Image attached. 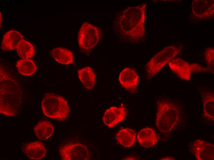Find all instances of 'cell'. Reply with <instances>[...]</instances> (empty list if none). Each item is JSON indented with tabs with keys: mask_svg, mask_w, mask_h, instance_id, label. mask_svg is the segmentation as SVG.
<instances>
[{
	"mask_svg": "<svg viewBox=\"0 0 214 160\" xmlns=\"http://www.w3.org/2000/svg\"><path fill=\"white\" fill-rule=\"evenodd\" d=\"M147 4L127 7L116 14L113 26L118 40L132 44L145 39V22Z\"/></svg>",
	"mask_w": 214,
	"mask_h": 160,
	"instance_id": "6da1fadb",
	"label": "cell"
},
{
	"mask_svg": "<svg viewBox=\"0 0 214 160\" xmlns=\"http://www.w3.org/2000/svg\"><path fill=\"white\" fill-rule=\"evenodd\" d=\"M185 117L182 107L175 100L164 98L157 102L155 124L162 133L170 134L180 128Z\"/></svg>",
	"mask_w": 214,
	"mask_h": 160,
	"instance_id": "7a4b0ae2",
	"label": "cell"
},
{
	"mask_svg": "<svg viewBox=\"0 0 214 160\" xmlns=\"http://www.w3.org/2000/svg\"><path fill=\"white\" fill-rule=\"evenodd\" d=\"M22 92L16 81L0 66V113L8 116H14L22 102Z\"/></svg>",
	"mask_w": 214,
	"mask_h": 160,
	"instance_id": "3957f363",
	"label": "cell"
},
{
	"mask_svg": "<svg viewBox=\"0 0 214 160\" xmlns=\"http://www.w3.org/2000/svg\"><path fill=\"white\" fill-rule=\"evenodd\" d=\"M41 106L44 114L54 119L63 121L68 117L69 107L62 96L53 93H46L44 96Z\"/></svg>",
	"mask_w": 214,
	"mask_h": 160,
	"instance_id": "277c9868",
	"label": "cell"
},
{
	"mask_svg": "<svg viewBox=\"0 0 214 160\" xmlns=\"http://www.w3.org/2000/svg\"><path fill=\"white\" fill-rule=\"evenodd\" d=\"M182 46L172 45L164 47L147 62L145 69L148 78L151 79L181 51Z\"/></svg>",
	"mask_w": 214,
	"mask_h": 160,
	"instance_id": "5b68a950",
	"label": "cell"
},
{
	"mask_svg": "<svg viewBox=\"0 0 214 160\" xmlns=\"http://www.w3.org/2000/svg\"><path fill=\"white\" fill-rule=\"evenodd\" d=\"M168 64L173 72L180 78L187 81L190 80L193 73L208 71L207 67L198 63H190L179 58H173L168 62Z\"/></svg>",
	"mask_w": 214,
	"mask_h": 160,
	"instance_id": "8992f818",
	"label": "cell"
},
{
	"mask_svg": "<svg viewBox=\"0 0 214 160\" xmlns=\"http://www.w3.org/2000/svg\"><path fill=\"white\" fill-rule=\"evenodd\" d=\"M101 36V31L98 27L88 22H84L78 34L79 46L85 50L92 49L97 44Z\"/></svg>",
	"mask_w": 214,
	"mask_h": 160,
	"instance_id": "52a82bcc",
	"label": "cell"
},
{
	"mask_svg": "<svg viewBox=\"0 0 214 160\" xmlns=\"http://www.w3.org/2000/svg\"><path fill=\"white\" fill-rule=\"evenodd\" d=\"M59 154L63 160H88L90 158L87 147L78 142H69L61 146Z\"/></svg>",
	"mask_w": 214,
	"mask_h": 160,
	"instance_id": "ba28073f",
	"label": "cell"
},
{
	"mask_svg": "<svg viewBox=\"0 0 214 160\" xmlns=\"http://www.w3.org/2000/svg\"><path fill=\"white\" fill-rule=\"evenodd\" d=\"M214 15V0H194L191 4L192 19L200 22L212 19Z\"/></svg>",
	"mask_w": 214,
	"mask_h": 160,
	"instance_id": "9c48e42d",
	"label": "cell"
},
{
	"mask_svg": "<svg viewBox=\"0 0 214 160\" xmlns=\"http://www.w3.org/2000/svg\"><path fill=\"white\" fill-rule=\"evenodd\" d=\"M203 104L202 117L208 122L214 123V92L212 88L202 86L199 88Z\"/></svg>",
	"mask_w": 214,
	"mask_h": 160,
	"instance_id": "30bf717a",
	"label": "cell"
},
{
	"mask_svg": "<svg viewBox=\"0 0 214 160\" xmlns=\"http://www.w3.org/2000/svg\"><path fill=\"white\" fill-rule=\"evenodd\" d=\"M189 150L197 160H213L214 145L208 141L196 139L191 144Z\"/></svg>",
	"mask_w": 214,
	"mask_h": 160,
	"instance_id": "8fae6325",
	"label": "cell"
},
{
	"mask_svg": "<svg viewBox=\"0 0 214 160\" xmlns=\"http://www.w3.org/2000/svg\"><path fill=\"white\" fill-rule=\"evenodd\" d=\"M139 80L138 75L133 69L126 67L120 74L119 81L125 89L132 93L135 92Z\"/></svg>",
	"mask_w": 214,
	"mask_h": 160,
	"instance_id": "7c38bea8",
	"label": "cell"
},
{
	"mask_svg": "<svg viewBox=\"0 0 214 160\" xmlns=\"http://www.w3.org/2000/svg\"><path fill=\"white\" fill-rule=\"evenodd\" d=\"M126 114L125 108L123 106H113L107 109L102 118L104 123L109 128H112L122 121Z\"/></svg>",
	"mask_w": 214,
	"mask_h": 160,
	"instance_id": "4fadbf2b",
	"label": "cell"
},
{
	"mask_svg": "<svg viewBox=\"0 0 214 160\" xmlns=\"http://www.w3.org/2000/svg\"><path fill=\"white\" fill-rule=\"evenodd\" d=\"M21 150L29 158L32 159H41L46 154L45 146L39 141L26 143L22 146Z\"/></svg>",
	"mask_w": 214,
	"mask_h": 160,
	"instance_id": "5bb4252c",
	"label": "cell"
},
{
	"mask_svg": "<svg viewBox=\"0 0 214 160\" xmlns=\"http://www.w3.org/2000/svg\"><path fill=\"white\" fill-rule=\"evenodd\" d=\"M23 38V36L19 32L14 30H10L3 36L1 48L4 51L14 50Z\"/></svg>",
	"mask_w": 214,
	"mask_h": 160,
	"instance_id": "9a60e30c",
	"label": "cell"
},
{
	"mask_svg": "<svg viewBox=\"0 0 214 160\" xmlns=\"http://www.w3.org/2000/svg\"><path fill=\"white\" fill-rule=\"evenodd\" d=\"M137 139L139 143L146 148L153 146L158 142V136L155 131L148 127L143 129L139 131Z\"/></svg>",
	"mask_w": 214,
	"mask_h": 160,
	"instance_id": "2e32d148",
	"label": "cell"
},
{
	"mask_svg": "<svg viewBox=\"0 0 214 160\" xmlns=\"http://www.w3.org/2000/svg\"><path fill=\"white\" fill-rule=\"evenodd\" d=\"M34 130L39 139L45 140L52 136L54 130L53 125L50 122L44 120L39 122L34 126Z\"/></svg>",
	"mask_w": 214,
	"mask_h": 160,
	"instance_id": "e0dca14e",
	"label": "cell"
},
{
	"mask_svg": "<svg viewBox=\"0 0 214 160\" xmlns=\"http://www.w3.org/2000/svg\"><path fill=\"white\" fill-rule=\"evenodd\" d=\"M117 141L125 147L132 146L135 141L136 134L131 129L125 128L120 130L115 135Z\"/></svg>",
	"mask_w": 214,
	"mask_h": 160,
	"instance_id": "ac0fdd59",
	"label": "cell"
},
{
	"mask_svg": "<svg viewBox=\"0 0 214 160\" xmlns=\"http://www.w3.org/2000/svg\"><path fill=\"white\" fill-rule=\"evenodd\" d=\"M51 54L55 60L60 63L66 65L73 63V54L67 49L60 47L54 48L51 51Z\"/></svg>",
	"mask_w": 214,
	"mask_h": 160,
	"instance_id": "d6986e66",
	"label": "cell"
},
{
	"mask_svg": "<svg viewBox=\"0 0 214 160\" xmlns=\"http://www.w3.org/2000/svg\"><path fill=\"white\" fill-rule=\"evenodd\" d=\"M78 73L79 79L86 88L91 90L93 88L96 82V74L91 68H84L79 70Z\"/></svg>",
	"mask_w": 214,
	"mask_h": 160,
	"instance_id": "ffe728a7",
	"label": "cell"
},
{
	"mask_svg": "<svg viewBox=\"0 0 214 160\" xmlns=\"http://www.w3.org/2000/svg\"><path fill=\"white\" fill-rule=\"evenodd\" d=\"M16 66L18 72L24 76L31 75L37 69L34 62L30 58H22L18 60Z\"/></svg>",
	"mask_w": 214,
	"mask_h": 160,
	"instance_id": "44dd1931",
	"label": "cell"
},
{
	"mask_svg": "<svg viewBox=\"0 0 214 160\" xmlns=\"http://www.w3.org/2000/svg\"><path fill=\"white\" fill-rule=\"evenodd\" d=\"M16 49L18 54L22 58H31L34 56L35 53L33 45L24 39L20 42L16 47Z\"/></svg>",
	"mask_w": 214,
	"mask_h": 160,
	"instance_id": "7402d4cb",
	"label": "cell"
},
{
	"mask_svg": "<svg viewBox=\"0 0 214 160\" xmlns=\"http://www.w3.org/2000/svg\"><path fill=\"white\" fill-rule=\"evenodd\" d=\"M204 58L208 71L214 74V48L209 47L204 52Z\"/></svg>",
	"mask_w": 214,
	"mask_h": 160,
	"instance_id": "603a6c76",
	"label": "cell"
},
{
	"mask_svg": "<svg viewBox=\"0 0 214 160\" xmlns=\"http://www.w3.org/2000/svg\"><path fill=\"white\" fill-rule=\"evenodd\" d=\"M160 160H175V158L173 157H164L162 158H161L160 159Z\"/></svg>",
	"mask_w": 214,
	"mask_h": 160,
	"instance_id": "cb8c5ba5",
	"label": "cell"
}]
</instances>
